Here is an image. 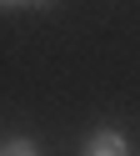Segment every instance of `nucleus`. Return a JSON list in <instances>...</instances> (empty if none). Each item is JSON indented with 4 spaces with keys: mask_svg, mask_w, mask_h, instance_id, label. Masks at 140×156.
Listing matches in <instances>:
<instances>
[{
    "mask_svg": "<svg viewBox=\"0 0 140 156\" xmlns=\"http://www.w3.org/2000/svg\"><path fill=\"white\" fill-rule=\"evenodd\" d=\"M20 5H45V0H20Z\"/></svg>",
    "mask_w": 140,
    "mask_h": 156,
    "instance_id": "3",
    "label": "nucleus"
},
{
    "mask_svg": "<svg viewBox=\"0 0 140 156\" xmlns=\"http://www.w3.org/2000/svg\"><path fill=\"white\" fill-rule=\"evenodd\" d=\"M0 5H20V0H0Z\"/></svg>",
    "mask_w": 140,
    "mask_h": 156,
    "instance_id": "4",
    "label": "nucleus"
},
{
    "mask_svg": "<svg viewBox=\"0 0 140 156\" xmlns=\"http://www.w3.org/2000/svg\"><path fill=\"white\" fill-rule=\"evenodd\" d=\"M0 156H40V146H35V141H25V136H15V141L0 146Z\"/></svg>",
    "mask_w": 140,
    "mask_h": 156,
    "instance_id": "2",
    "label": "nucleus"
},
{
    "mask_svg": "<svg viewBox=\"0 0 140 156\" xmlns=\"http://www.w3.org/2000/svg\"><path fill=\"white\" fill-rule=\"evenodd\" d=\"M85 156H130V146H125L120 131H95L85 141Z\"/></svg>",
    "mask_w": 140,
    "mask_h": 156,
    "instance_id": "1",
    "label": "nucleus"
}]
</instances>
